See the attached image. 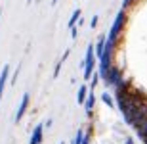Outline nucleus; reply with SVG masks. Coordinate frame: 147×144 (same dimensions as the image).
<instances>
[{"label":"nucleus","instance_id":"obj_6","mask_svg":"<svg viewBox=\"0 0 147 144\" xmlns=\"http://www.w3.org/2000/svg\"><path fill=\"white\" fill-rule=\"evenodd\" d=\"M94 106H96V94H94V92H90V94H88V98H86V102H84V108H86V113H88V115L92 113Z\"/></svg>","mask_w":147,"mask_h":144},{"label":"nucleus","instance_id":"obj_18","mask_svg":"<svg viewBox=\"0 0 147 144\" xmlns=\"http://www.w3.org/2000/svg\"><path fill=\"white\" fill-rule=\"evenodd\" d=\"M27 2H29V4H31V2H33V0H27Z\"/></svg>","mask_w":147,"mask_h":144},{"label":"nucleus","instance_id":"obj_1","mask_svg":"<svg viewBox=\"0 0 147 144\" xmlns=\"http://www.w3.org/2000/svg\"><path fill=\"white\" fill-rule=\"evenodd\" d=\"M99 75H101V79L105 81V85H107V87H113L115 90L124 83L122 67H119L117 63H113L111 67H107V69H103V71H99Z\"/></svg>","mask_w":147,"mask_h":144},{"label":"nucleus","instance_id":"obj_9","mask_svg":"<svg viewBox=\"0 0 147 144\" xmlns=\"http://www.w3.org/2000/svg\"><path fill=\"white\" fill-rule=\"evenodd\" d=\"M76 21H80V10H75L73 12V16H71V19H69V27H76Z\"/></svg>","mask_w":147,"mask_h":144},{"label":"nucleus","instance_id":"obj_13","mask_svg":"<svg viewBox=\"0 0 147 144\" xmlns=\"http://www.w3.org/2000/svg\"><path fill=\"white\" fill-rule=\"evenodd\" d=\"M101 98H103V102L107 106H111V98H109V94H107V92H103V94H101Z\"/></svg>","mask_w":147,"mask_h":144},{"label":"nucleus","instance_id":"obj_3","mask_svg":"<svg viewBox=\"0 0 147 144\" xmlns=\"http://www.w3.org/2000/svg\"><path fill=\"white\" fill-rule=\"evenodd\" d=\"M27 108H29V92H25V94H23V98H21V104H19V110H17V113H16V123L23 119V115H25Z\"/></svg>","mask_w":147,"mask_h":144},{"label":"nucleus","instance_id":"obj_10","mask_svg":"<svg viewBox=\"0 0 147 144\" xmlns=\"http://www.w3.org/2000/svg\"><path fill=\"white\" fill-rule=\"evenodd\" d=\"M84 139H86V134L82 133V131H78V133L75 134V140H73V144H84Z\"/></svg>","mask_w":147,"mask_h":144},{"label":"nucleus","instance_id":"obj_5","mask_svg":"<svg viewBox=\"0 0 147 144\" xmlns=\"http://www.w3.org/2000/svg\"><path fill=\"white\" fill-rule=\"evenodd\" d=\"M8 77H10V66H4L2 73H0V102H2V94H4V87H6Z\"/></svg>","mask_w":147,"mask_h":144},{"label":"nucleus","instance_id":"obj_14","mask_svg":"<svg viewBox=\"0 0 147 144\" xmlns=\"http://www.w3.org/2000/svg\"><path fill=\"white\" fill-rule=\"evenodd\" d=\"M98 19H99L98 16H94V17H92V27H96V25H98Z\"/></svg>","mask_w":147,"mask_h":144},{"label":"nucleus","instance_id":"obj_12","mask_svg":"<svg viewBox=\"0 0 147 144\" xmlns=\"http://www.w3.org/2000/svg\"><path fill=\"white\" fill-rule=\"evenodd\" d=\"M136 2H138V0H124V2H122V10H128V8L134 6Z\"/></svg>","mask_w":147,"mask_h":144},{"label":"nucleus","instance_id":"obj_16","mask_svg":"<svg viewBox=\"0 0 147 144\" xmlns=\"http://www.w3.org/2000/svg\"><path fill=\"white\" fill-rule=\"evenodd\" d=\"M52 4H57V0H52Z\"/></svg>","mask_w":147,"mask_h":144},{"label":"nucleus","instance_id":"obj_17","mask_svg":"<svg viewBox=\"0 0 147 144\" xmlns=\"http://www.w3.org/2000/svg\"><path fill=\"white\" fill-rule=\"evenodd\" d=\"M0 17H2V8H0Z\"/></svg>","mask_w":147,"mask_h":144},{"label":"nucleus","instance_id":"obj_2","mask_svg":"<svg viewBox=\"0 0 147 144\" xmlns=\"http://www.w3.org/2000/svg\"><path fill=\"white\" fill-rule=\"evenodd\" d=\"M96 60H98V56L94 54V46L90 44L86 48V58L82 61V67H84V79L90 81L92 79V71H94V66H96Z\"/></svg>","mask_w":147,"mask_h":144},{"label":"nucleus","instance_id":"obj_8","mask_svg":"<svg viewBox=\"0 0 147 144\" xmlns=\"http://www.w3.org/2000/svg\"><path fill=\"white\" fill-rule=\"evenodd\" d=\"M105 37H99V40L96 42V56H98V60L103 56V50H105Z\"/></svg>","mask_w":147,"mask_h":144},{"label":"nucleus","instance_id":"obj_11","mask_svg":"<svg viewBox=\"0 0 147 144\" xmlns=\"http://www.w3.org/2000/svg\"><path fill=\"white\" fill-rule=\"evenodd\" d=\"M99 77H101V75H99V73H94V77L90 79V89H96V85H98Z\"/></svg>","mask_w":147,"mask_h":144},{"label":"nucleus","instance_id":"obj_15","mask_svg":"<svg viewBox=\"0 0 147 144\" xmlns=\"http://www.w3.org/2000/svg\"><path fill=\"white\" fill-rule=\"evenodd\" d=\"M126 144H134V140H132V139H126Z\"/></svg>","mask_w":147,"mask_h":144},{"label":"nucleus","instance_id":"obj_7","mask_svg":"<svg viewBox=\"0 0 147 144\" xmlns=\"http://www.w3.org/2000/svg\"><path fill=\"white\" fill-rule=\"evenodd\" d=\"M88 89L90 87H86V85H82L80 89H78V94H76V100H78V104H84L88 98Z\"/></svg>","mask_w":147,"mask_h":144},{"label":"nucleus","instance_id":"obj_19","mask_svg":"<svg viewBox=\"0 0 147 144\" xmlns=\"http://www.w3.org/2000/svg\"><path fill=\"white\" fill-rule=\"evenodd\" d=\"M61 144H65V142H61Z\"/></svg>","mask_w":147,"mask_h":144},{"label":"nucleus","instance_id":"obj_4","mask_svg":"<svg viewBox=\"0 0 147 144\" xmlns=\"http://www.w3.org/2000/svg\"><path fill=\"white\" fill-rule=\"evenodd\" d=\"M44 123H38L36 127H34V131H33V134H31V142L29 144H40L42 142V136H44Z\"/></svg>","mask_w":147,"mask_h":144}]
</instances>
